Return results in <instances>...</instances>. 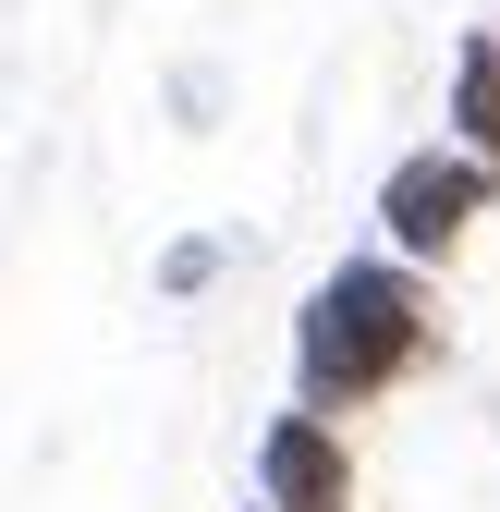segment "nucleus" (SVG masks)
<instances>
[{
	"instance_id": "nucleus-3",
	"label": "nucleus",
	"mask_w": 500,
	"mask_h": 512,
	"mask_svg": "<svg viewBox=\"0 0 500 512\" xmlns=\"http://www.w3.org/2000/svg\"><path fill=\"white\" fill-rule=\"evenodd\" d=\"M257 512H354V464L330 415H269L257 439Z\"/></svg>"
},
{
	"instance_id": "nucleus-4",
	"label": "nucleus",
	"mask_w": 500,
	"mask_h": 512,
	"mask_svg": "<svg viewBox=\"0 0 500 512\" xmlns=\"http://www.w3.org/2000/svg\"><path fill=\"white\" fill-rule=\"evenodd\" d=\"M452 147L500 171V37H464L452 49Z\"/></svg>"
},
{
	"instance_id": "nucleus-2",
	"label": "nucleus",
	"mask_w": 500,
	"mask_h": 512,
	"mask_svg": "<svg viewBox=\"0 0 500 512\" xmlns=\"http://www.w3.org/2000/svg\"><path fill=\"white\" fill-rule=\"evenodd\" d=\"M488 208H500V171L464 159V147H427V159H403V171L379 183V220H391L403 256H452L464 220H488Z\"/></svg>"
},
{
	"instance_id": "nucleus-1",
	"label": "nucleus",
	"mask_w": 500,
	"mask_h": 512,
	"mask_svg": "<svg viewBox=\"0 0 500 512\" xmlns=\"http://www.w3.org/2000/svg\"><path fill=\"white\" fill-rule=\"evenodd\" d=\"M427 293L391 269V256H342V269L305 293L293 317V378H305V415H342V403H379L391 378L427 354Z\"/></svg>"
},
{
	"instance_id": "nucleus-5",
	"label": "nucleus",
	"mask_w": 500,
	"mask_h": 512,
	"mask_svg": "<svg viewBox=\"0 0 500 512\" xmlns=\"http://www.w3.org/2000/svg\"><path fill=\"white\" fill-rule=\"evenodd\" d=\"M208 269H220V244H208V232H183V244L159 256V293H208Z\"/></svg>"
}]
</instances>
